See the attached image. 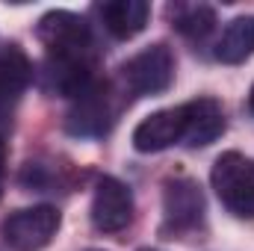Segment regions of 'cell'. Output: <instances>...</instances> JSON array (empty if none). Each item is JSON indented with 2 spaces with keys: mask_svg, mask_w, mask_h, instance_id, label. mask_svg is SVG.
I'll return each instance as SVG.
<instances>
[{
  "mask_svg": "<svg viewBox=\"0 0 254 251\" xmlns=\"http://www.w3.org/2000/svg\"><path fill=\"white\" fill-rule=\"evenodd\" d=\"M210 184L219 201L240 219H254V163L240 151H225L216 157Z\"/></svg>",
  "mask_w": 254,
  "mask_h": 251,
  "instance_id": "obj_1",
  "label": "cell"
},
{
  "mask_svg": "<svg viewBox=\"0 0 254 251\" xmlns=\"http://www.w3.org/2000/svg\"><path fill=\"white\" fill-rule=\"evenodd\" d=\"M39 42L48 48V57H71V60H89L92 48V30L89 21L77 12L54 9L39 18L36 27Z\"/></svg>",
  "mask_w": 254,
  "mask_h": 251,
  "instance_id": "obj_2",
  "label": "cell"
},
{
  "mask_svg": "<svg viewBox=\"0 0 254 251\" xmlns=\"http://www.w3.org/2000/svg\"><path fill=\"white\" fill-rule=\"evenodd\" d=\"M60 231V210L51 204H36L15 210L3 219L0 234L12 251H42Z\"/></svg>",
  "mask_w": 254,
  "mask_h": 251,
  "instance_id": "obj_3",
  "label": "cell"
},
{
  "mask_svg": "<svg viewBox=\"0 0 254 251\" xmlns=\"http://www.w3.org/2000/svg\"><path fill=\"white\" fill-rule=\"evenodd\" d=\"M122 80L133 95H163L175 83V54L157 42L122 65Z\"/></svg>",
  "mask_w": 254,
  "mask_h": 251,
  "instance_id": "obj_4",
  "label": "cell"
},
{
  "mask_svg": "<svg viewBox=\"0 0 254 251\" xmlns=\"http://www.w3.org/2000/svg\"><path fill=\"white\" fill-rule=\"evenodd\" d=\"M116 122L113 95L107 86L92 83L86 92H80L65 116V130L74 136H104Z\"/></svg>",
  "mask_w": 254,
  "mask_h": 251,
  "instance_id": "obj_5",
  "label": "cell"
},
{
  "mask_svg": "<svg viewBox=\"0 0 254 251\" xmlns=\"http://www.w3.org/2000/svg\"><path fill=\"white\" fill-rule=\"evenodd\" d=\"M163 213L166 231L184 234L201 225L204 219V195L192 178H172L163 187Z\"/></svg>",
  "mask_w": 254,
  "mask_h": 251,
  "instance_id": "obj_6",
  "label": "cell"
},
{
  "mask_svg": "<svg viewBox=\"0 0 254 251\" xmlns=\"http://www.w3.org/2000/svg\"><path fill=\"white\" fill-rule=\"evenodd\" d=\"M133 219V192L119 178H101L92 195V225L101 234H119Z\"/></svg>",
  "mask_w": 254,
  "mask_h": 251,
  "instance_id": "obj_7",
  "label": "cell"
},
{
  "mask_svg": "<svg viewBox=\"0 0 254 251\" xmlns=\"http://www.w3.org/2000/svg\"><path fill=\"white\" fill-rule=\"evenodd\" d=\"M175 142H184V110L181 107L157 110L148 119H142L133 130V148L142 154L166 151Z\"/></svg>",
  "mask_w": 254,
  "mask_h": 251,
  "instance_id": "obj_8",
  "label": "cell"
},
{
  "mask_svg": "<svg viewBox=\"0 0 254 251\" xmlns=\"http://www.w3.org/2000/svg\"><path fill=\"white\" fill-rule=\"evenodd\" d=\"M184 110V142L190 148H204L225 133V110L216 98H195Z\"/></svg>",
  "mask_w": 254,
  "mask_h": 251,
  "instance_id": "obj_9",
  "label": "cell"
},
{
  "mask_svg": "<svg viewBox=\"0 0 254 251\" xmlns=\"http://www.w3.org/2000/svg\"><path fill=\"white\" fill-rule=\"evenodd\" d=\"M98 15L110 36L133 39L145 30V24L151 18V6L145 0H110V3L98 6Z\"/></svg>",
  "mask_w": 254,
  "mask_h": 251,
  "instance_id": "obj_10",
  "label": "cell"
},
{
  "mask_svg": "<svg viewBox=\"0 0 254 251\" xmlns=\"http://www.w3.org/2000/svg\"><path fill=\"white\" fill-rule=\"evenodd\" d=\"M216 57L228 65L246 63L249 57H254V15H240L225 27L216 45Z\"/></svg>",
  "mask_w": 254,
  "mask_h": 251,
  "instance_id": "obj_11",
  "label": "cell"
},
{
  "mask_svg": "<svg viewBox=\"0 0 254 251\" xmlns=\"http://www.w3.org/2000/svg\"><path fill=\"white\" fill-rule=\"evenodd\" d=\"M33 83V63L30 57L9 45L0 51V101H15Z\"/></svg>",
  "mask_w": 254,
  "mask_h": 251,
  "instance_id": "obj_12",
  "label": "cell"
},
{
  "mask_svg": "<svg viewBox=\"0 0 254 251\" xmlns=\"http://www.w3.org/2000/svg\"><path fill=\"white\" fill-rule=\"evenodd\" d=\"M175 30L184 33L187 39H204L216 27V9L204 3H190V6H175L172 9Z\"/></svg>",
  "mask_w": 254,
  "mask_h": 251,
  "instance_id": "obj_13",
  "label": "cell"
},
{
  "mask_svg": "<svg viewBox=\"0 0 254 251\" xmlns=\"http://www.w3.org/2000/svg\"><path fill=\"white\" fill-rule=\"evenodd\" d=\"M3 166H6V142L0 136V178H3Z\"/></svg>",
  "mask_w": 254,
  "mask_h": 251,
  "instance_id": "obj_14",
  "label": "cell"
},
{
  "mask_svg": "<svg viewBox=\"0 0 254 251\" xmlns=\"http://www.w3.org/2000/svg\"><path fill=\"white\" fill-rule=\"evenodd\" d=\"M249 110H252V116H254V86H252V95H249Z\"/></svg>",
  "mask_w": 254,
  "mask_h": 251,
  "instance_id": "obj_15",
  "label": "cell"
},
{
  "mask_svg": "<svg viewBox=\"0 0 254 251\" xmlns=\"http://www.w3.org/2000/svg\"><path fill=\"white\" fill-rule=\"evenodd\" d=\"M139 251H160V249H139Z\"/></svg>",
  "mask_w": 254,
  "mask_h": 251,
  "instance_id": "obj_16",
  "label": "cell"
},
{
  "mask_svg": "<svg viewBox=\"0 0 254 251\" xmlns=\"http://www.w3.org/2000/svg\"><path fill=\"white\" fill-rule=\"evenodd\" d=\"M89 251H101V249H89Z\"/></svg>",
  "mask_w": 254,
  "mask_h": 251,
  "instance_id": "obj_17",
  "label": "cell"
}]
</instances>
